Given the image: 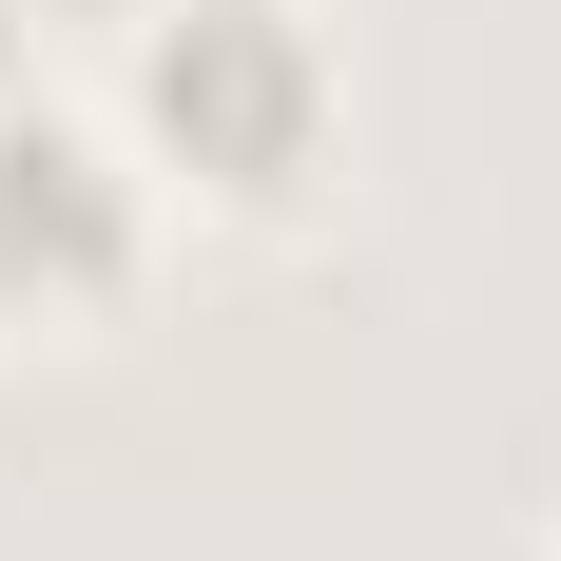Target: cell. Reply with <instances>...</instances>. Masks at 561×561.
Instances as JSON below:
<instances>
[{
  "label": "cell",
  "mask_w": 561,
  "mask_h": 561,
  "mask_svg": "<svg viewBox=\"0 0 561 561\" xmlns=\"http://www.w3.org/2000/svg\"><path fill=\"white\" fill-rule=\"evenodd\" d=\"M330 39H310V0H156L136 20V136H156L194 194H290V174L330 156Z\"/></svg>",
  "instance_id": "obj_1"
},
{
  "label": "cell",
  "mask_w": 561,
  "mask_h": 561,
  "mask_svg": "<svg viewBox=\"0 0 561 561\" xmlns=\"http://www.w3.org/2000/svg\"><path fill=\"white\" fill-rule=\"evenodd\" d=\"M116 272H136V174H116V136L0 98V310H20V290H78V310H98Z\"/></svg>",
  "instance_id": "obj_2"
}]
</instances>
